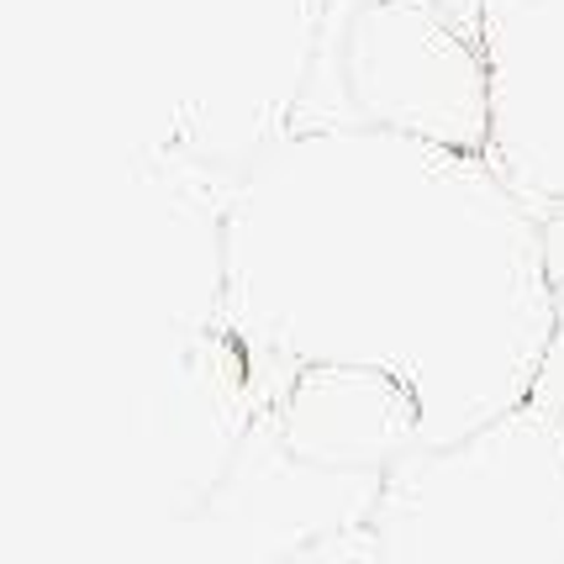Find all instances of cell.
<instances>
[{
	"instance_id": "6da1fadb",
	"label": "cell",
	"mask_w": 564,
	"mask_h": 564,
	"mask_svg": "<svg viewBox=\"0 0 564 564\" xmlns=\"http://www.w3.org/2000/svg\"><path fill=\"white\" fill-rule=\"evenodd\" d=\"M221 327L295 459L386 475L533 395L560 285L486 153L327 127L232 180Z\"/></svg>"
},
{
	"instance_id": "7a4b0ae2",
	"label": "cell",
	"mask_w": 564,
	"mask_h": 564,
	"mask_svg": "<svg viewBox=\"0 0 564 564\" xmlns=\"http://www.w3.org/2000/svg\"><path fill=\"white\" fill-rule=\"evenodd\" d=\"M386 564H564V417L539 395L386 469Z\"/></svg>"
},
{
	"instance_id": "3957f363",
	"label": "cell",
	"mask_w": 564,
	"mask_h": 564,
	"mask_svg": "<svg viewBox=\"0 0 564 564\" xmlns=\"http://www.w3.org/2000/svg\"><path fill=\"white\" fill-rule=\"evenodd\" d=\"M333 0H170L148 153L248 174L295 132Z\"/></svg>"
},
{
	"instance_id": "277c9868",
	"label": "cell",
	"mask_w": 564,
	"mask_h": 564,
	"mask_svg": "<svg viewBox=\"0 0 564 564\" xmlns=\"http://www.w3.org/2000/svg\"><path fill=\"white\" fill-rule=\"evenodd\" d=\"M375 127L486 153V48L443 0H333L295 132Z\"/></svg>"
},
{
	"instance_id": "5b68a950",
	"label": "cell",
	"mask_w": 564,
	"mask_h": 564,
	"mask_svg": "<svg viewBox=\"0 0 564 564\" xmlns=\"http://www.w3.org/2000/svg\"><path fill=\"white\" fill-rule=\"evenodd\" d=\"M480 48L491 69L486 164L539 217L564 291V0H486Z\"/></svg>"
},
{
	"instance_id": "8992f818",
	"label": "cell",
	"mask_w": 564,
	"mask_h": 564,
	"mask_svg": "<svg viewBox=\"0 0 564 564\" xmlns=\"http://www.w3.org/2000/svg\"><path fill=\"white\" fill-rule=\"evenodd\" d=\"M533 395H539L543 406H554V412L564 417V338L549 348V365H543V375H539V386H533Z\"/></svg>"
},
{
	"instance_id": "52a82bcc",
	"label": "cell",
	"mask_w": 564,
	"mask_h": 564,
	"mask_svg": "<svg viewBox=\"0 0 564 564\" xmlns=\"http://www.w3.org/2000/svg\"><path fill=\"white\" fill-rule=\"evenodd\" d=\"M443 6H448V17H454V22H465L469 32L480 37V11H486V0H443Z\"/></svg>"
},
{
	"instance_id": "ba28073f",
	"label": "cell",
	"mask_w": 564,
	"mask_h": 564,
	"mask_svg": "<svg viewBox=\"0 0 564 564\" xmlns=\"http://www.w3.org/2000/svg\"><path fill=\"white\" fill-rule=\"evenodd\" d=\"M560 338H564V291H560Z\"/></svg>"
}]
</instances>
